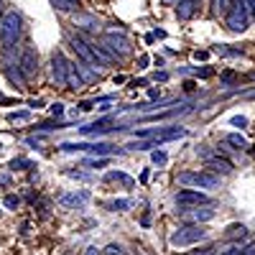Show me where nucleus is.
Segmentation results:
<instances>
[{
  "label": "nucleus",
  "instance_id": "nucleus-35",
  "mask_svg": "<svg viewBox=\"0 0 255 255\" xmlns=\"http://www.w3.org/2000/svg\"><path fill=\"white\" fill-rule=\"evenodd\" d=\"M232 125H238V128H245V125H248V118H243V115L232 118Z\"/></svg>",
  "mask_w": 255,
  "mask_h": 255
},
{
  "label": "nucleus",
  "instance_id": "nucleus-21",
  "mask_svg": "<svg viewBox=\"0 0 255 255\" xmlns=\"http://www.w3.org/2000/svg\"><path fill=\"white\" fill-rule=\"evenodd\" d=\"M227 240H235V238H248V227L245 225H230L227 232H225Z\"/></svg>",
  "mask_w": 255,
  "mask_h": 255
},
{
  "label": "nucleus",
  "instance_id": "nucleus-11",
  "mask_svg": "<svg viewBox=\"0 0 255 255\" xmlns=\"http://www.w3.org/2000/svg\"><path fill=\"white\" fill-rule=\"evenodd\" d=\"M51 67H54V82L56 84H67V77H69V69H72V64L67 61V56H64L61 51H54L51 54Z\"/></svg>",
  "mask_w": 255,
  "mask_h": 255
},
{
  "label": "nucleus",
  "instance_id": "nucleus-16",
  "mask_svg": "<svg viewBox=\"0 0 255 255\" xmlns=\"http://www.w3.org/2000/svg\"><path fill=\"white\" fill-rule=\"evenodd\" d=\"M194 13H197V0H181V3L176 5V15H179V20L194 18Z\"/></svg>",
  "mask_w": 255,
  "mask_h": 255
},
{
  "label": "nucleus",
  "instance_id": "nucleus-6",
  "mask_svg": "<svg viewBox=\"0 0 255 255\" xmlns=\"http://www.w3.org/2000/svg\"><path fill=\"white\" fill-rule=\"evenodd\" d=\"M176 215L184 220V222H191V225H204L209 220H215V209L207 207H184L181 212H176Z\"/></svg>",
  "mask_w": 255,
  "mask_h": 255
},
{
  "label": "nucleus",
  "instance_id": "nucleus-23",
  "mask_svg": "<svg viewBox=\"0 0 255 255\" xmlns=\"http://www.w3.org/2000/svg\"><path fill=\"white\" fill-rule=\"evenodd\" d=\"M51 5H54L56 10H61V13H74V10H77L74 0H51Z\"/></svg>",
  "mask_w": 255,
  "mask_h": 255
},
{
  "label": "nucleus",
  "instance_id": "nucleus-42",
  "mask_svg": "<svg viewBox=\"0 0 255 255\" xmlns=\"http://www.w3.org/2000/svg\"><path fill=\"white\" fill-rule=\"evenodd\" d=\"M74 3H77V0H74Z\"/></svg>",
  "mask_w": 255,
  "mask_h": 255
},
{
  "label": "nucleus",
  "instance_id": "nucleus-17",
  "mask_svg": "<svg viewBox=\"0 0 255 255\" xmlns=\"http://www.w3.org/2000/svg\"><path fill=\"white\" fill-rule=\"evenodd\" d=\"M5 77L15 84V87H18L20 92L26 90V74L20 72V67H5Z\"/></svg>",
  "mask_w": 255,
  "mask_h": 255
},
{
  "label": "nucleus",
  "instance_id": "nucleus-33",
  "mask_svg": "<svg viewBox=\"0 0 255 255\" xmlns=\"http://www.w3.org/2000/svg\"><path fill=\"white\" fill-rule=\"evenodd\" d=\"M105 163H108V158H87V166H105Z\"/></svg>",
  "mask_w": 255,
  "mask_h": 255
},
{
  "label": "nucleus",
  "instance_id": "nucleus-40",
  "mask_svg": "<svg viewBox=\"0 0 255 255\" xmlns=\"http://www.w3.org/2000/svg\"><path fill=\"white\" fill-rule=\"evenodd\" d=\"M84 255H100V250L97 248H87V253H84Z\"/></svg>",
  "mask_w": 255,
  "mask_h": 255
},
{
  "label": "nucleus",
  "instance_id": "nucleus-8",
  "mask_svg": "<svg viewBox=\"0 0 255 255\" xmlns=\"http://www.w3.org/2000/svg\"><path fill=\"white\" fill-rule=\"evenodd\" d=\"M18 67H20V72L26 74V79L36 77V72H38V51H36V46H31V44L23 46L20 59H18Z\"/></svg>",
  "mask_w": 255,
  "mask_h": 255
},
{
  "label": "nucleus",
  "instance_id": "nucleus-13",
  "mask_svg": "<svg viewBox=\"0 0 255 255\" xmlns=\"http://www.w3.org/2000/svg\"><path fill=\"white\" fill-rule=\"evenodd\" d=\"M74 26L82 28V31H90V33H97L100 31V20L90 13H74Z\"/></svg>",
  "mask_w": 255,
  "mask_h": 255
},
{
  "label": "nucleus",
  "instance_id": "nucleus-30",
  "mask_svg": "<svg viewBox=\"0 0 255 255\" xmlns=\"http://www.w3.org/2000/svg\"><path fill=\"white\" fill-rule=\"evenodd\" d=\"M28 118H31V113H10V115H8L10 123H15V120H28Z\"/></svg>",
  "mask_w": 255,
  "mask_h": 255
},
{
  "label": "nucleus",
  "instance_id": "nucleus-22",
  "mask_svg": "<svg viewBox=\"0 0 255 255\" xmlns=\"http://www.w3.org/2000/svg\"><path fill=\"white\" fill-rule=\"evenodd\" d=\"M232 3H235V0H212V10H215L217 15H227Z\"/></svg>",
  "mask_w": 255,
  "mask_h": 255
},
{
  "label": "nucleus",
  "instance_id": "nucleus-34",
  "mask_svg": "<svg viewBox=\"0 0 255 255\" xmlns=\"http://www.w3.org/2000/svg\"><path fill=\"white\" fill-rule=\"evenodd\" d=\"M67 174H69V176H74V179H82V181H87V179H90V174H82V171H72V168H69Z\"/></svg>",
  "mask_w": 255,
  "mask_h": 255
},
{
  "label": "nucleus",
  "instance_id": "nucleus-39",
  "mask_svg": "<svg viewBox=\"0 0 255 255\" xmlns=\"http://www.w3.org/2000/svg\"><path fill=\"white\" fill-rule=\"evenodd\" d=\"M148 61H151L148 56H140V59H138V64H140V67H148Z\"/></svg>",
  "mask_w": 255,
  "mask_h": 255
},
{
  "label": "nucleus",
  "instance_id": "nucleus-41",
  "mask_svg": "<svg viewBox=\"0 0 255 255\" xmlns=\"http://www.w3.org/2000/svg\"><path fill=\"white\" fill-rule=\"evenodd\" d=\"M248 3H250V8H253V15H255V0H248Z\"/></svg>",
  "mask_w": 255,
  "mask_h": 255
},
{
  "label": "nucleus",
  "instance_id": "nucleus-3",
  "mask_svg": "<svg viewBox=\"0 0 255 255\" xmlns=\"http://www.w3.org/2000/svg\"><path fill=\"white\" fill-rule=\"evenodd\" d=\"M207 238H209V230L204 225H184L176 232H171L168 243H171L174 248H186V245H197Z\"/></svg>",
  "mask_w": 255,
  "mask_h": 255
},
{
  "label": "nucleus",
  "instance_id": "nucleus-2",
  "mask_svg": "<svg viewBox=\"0 0 255 255\" xmlns=\"http://www.w3.org/2000/svg\"><path fill=\"white\" fill-rule=\"evenodd\" d=\"M253 20V8L248 0H235L230 8V13L225 15V26L232 31V33H243Z\"/></svg>",
  "mask_w": 255,
  "mask_h": 255
},
{
  "label": "nucleus",
  "instance_id": "nucleus-19",
  "mask_svg": "<svg viewBox=\"0 0 255 255\" xmlns=\"http://www.w3.org/2000/svg\"><path fill=\"white\" fill-rule=\"evenodd\" d=\"M105 181H118V184H123L125 189H133V184H135L130 176H128V174H123V171H108Z\"/></svg>",
  "mask_w": 255,
  "mask_h": 255
},
{
  "label": "nucleus",
  "instance_id": "nucleus-38",
  "mask_svg": "<svg viewBox=\"0 0 255 255\" xmlns=\"http://www.w3.org/2000/svg\"><path fill=\"white\" fill-rule=\"evenodd\" d=\"M161 3H163V5H179L181 0H161Z\"/></svg>",
  "mask_w": 255,
  "mask_h": 255
},
{
  "label": "nucleus",
  "instance_id": "nucleus-36",
  "mask_svg": "<svg viewBox=\"0 0 255 255\" xmlns=\"http://www.w3.org/2000/svg\"><path fill=\"white\" fill-rule=\"evenodd\" d=\"M222 255H243V248H240V245H232V248H230L227 253H222Z\"/></svg>",
  "mask_w": 255,
  "mask_h": 255
},
{
  "label": "nucleus",
  "instance_id": "nucleus-7",
  "mask_svg": "<svg viewBox=\"0 0 255 255\" xmlns=\"http://www.w3.org/2000/svg\"><path fill=\"white\" fill-rule=\"evenodd\" d=\"M61 151H90L95 156H113L118 148L108 145V143H61Z\"/></svg>",
  "mask_w": 255,
  "mask_h": 255
},
{
  "label": "nucleus",
  "instance_id": "nucleus-27",
  "mask_svg": "<svg viewBox=\"0 0 255 255\" xmlns=\"http://www.w3.org/2000/svg\"><path fill=\"white\" fill-rule=\"evenodd\" d=\"M77 69L82 72V79H84V82H90V79H95V77H97V72H95V69H87V64H77Z\"/></svg>",
  "mask_w": 255,
  "mask_h": 255
},
{
  "label": "nucleus",
  "instance_id": "nucleus-14",
  "mask_svg": "<svg viewBox=\"0 0 255 255\" xmlns=\"http://www.w3.org/2000/svg\"><path fill=\"white\" fill-rule=\"evenodd\" d=\"M207 168H212L217 176L220 174H232L235 171V166H232V161L230 158H222V156H212L209 161H207Z\"/></svg>",
  "mask_w": 255,
  "mask_h": 255
},
{
  "label": "nucleus",
  "instance_id": "nucleus-32",
  "mask_svg": "<svg viewBox=\"0 0 255 255\" xmlns=\"http://www.w3.org/2000/svg\"><path fill=\"white\" fill-rule=\"evenodd\" d=\"M189 255H215V248H199V250L189 253Z\"/></svg>",
  "mask_w": 255,
  "mask_h": 255
},
{
  "label": "nucleus",
  "instance_id": "nucleus-18",
  "mask_svg": "<svg viewBox=\"0 0 255 255\" xmlns=\"http://www.w3.org/2000/svg\"><path fill=\"white\" fill-rule=\"evenodd\" d=\"M67 87H69V90H82V87H84V79H82V74H79V69H77V64H72V69H69Z\"/></svg>",
  "mask_w": 255,
  "mask_h": 255
},
{
  "label": "nucleus",
  "instance_id": "nucleus-31",
  "mask_svg": "<svg viewBox=\"0 0 255 255\" xmlns=\"http://www.w3.org/2000/svg\"><path fill=\"white\" fill-rule=\"evenodd\" d=\"M51 115H54V118H61V115H64V105H61V102L51 105Z\"/></svg>",
  "mask_w": 255,
  "mask_h": 255
},
{
  "label": "nucleus",
  "instance_id": "nucleus-10",
  "mask_svg": "<svg viewBox=\"0 0 255 255\" xmlns=\"http://www.w3.org/2000/svg\"><path fill=\"white\" fill-rule=\"evenodd\" d=\"M69 46H72V51L84 61V64H90V67H100V61H97V56H95V51H92V46L87 44L84 38H79V36H72L69 38Z\"/></svg>",
  "mask_w": 255,
  "mask_h": 255
},
{
  "label": "nucleus",
  "instance_id": "nucleus-26",
  "mask_svg": "<svg viewBox=\"0 0 255 255\" xmlns=\"http://www.w3.org/2000/svg\"><path fill=\"white\" fill-rule=\"evenodd\" d=\"M10 168L15 171V168H20V171H23V168H33V163L28 161V158H13L10 161Z\"/></svg>",
  "mask_w": 255,
  "mask_h": 255
},
{
  "label": "nucleus",
  "instance_id": "nucleus-24",
  "mask_svg": "<svg viewBox=\"0 0 255 255\" xmlns=\"http://www.w3.org/2000/svg\"><path fill=\"white\" fill-rule=\"evenodd\" d=\"M227 145H235L238 151H245V148H248V140H245L240 133H230V135H227Z\"/></svg>",
  "mask_w": 255,
  "mask_h": 255
},
{
  "label": "nucleus",
  "instance_id": "nucleus-15",
  "mask_svg": "<svg viewBox=\"0 0 255 255\" xmlns=\"http://www.w3.org/2000/svg\"><path fill=\"white\" fill-rule=\"evenodd\" d=\"M110 123H113L110 118H102V120H97V123H90V125L79 128V130H82V135H100V133H108V130H113V128H108Z\"/></svg>",
  "mask_w": 255,
  "mask_h": 255
},
{
  "label": "nucleus",
  "instance_id": "nucleus-9",
  "mask_svg": "<svg viewBox=\"0 0 255 255\" xmlns=\"http://www.w3.org/2000/svg\"><path fill=\"white\" fill-rule=\"evenodd\" d=\"M176 204H181V207H207L209 204V197L207 194H202L199 189H181V191H176Z\"/></svg>",
  "mask_w": 255,
  "mask_h": 255
},
{
  "label": "nucleus",
  "instance_id": "nucleus-25",
  "mask_svg": "<svg viewBox=\"0 0 255 255\" xmlns=\"http://www.w3.org/2000/svg\"><path fill=\"white\" fill-rule=\"evenodd\" d=\"M153 145H158L156 140H135V143H128L125 148H130V151H151Z\"/></svg>",
  "mask_w": 255,
  "mask_h": 255
},
{
  "label": "nucleus",
  "instance_id": "nucleus-12",
  "mask_svg": "<svg viewBox=\"0 0 255 255\" xmlns=\"http://www.w3.org/2000/svg\"><path fill=\"white\" fill-rule=\"evenodd\" d=\"M87 199H90V191L82 189V191H69V194H61V197H59V204L67 207V209H74V207H82Z\"/></svg>",
  "mask_w": 255,
  "mask_h": 255
},
{
  "label": "nucleus",
  "instance_id": "nucleus-37",
  "mask_svg": "<svg viewBox=\"0 0 255 255\" xmlns=\"http://www.w3.org/2000/svg\"><path fill=\"white\" fill-rule=\"evenodd\" d=\"M108 255H123V253H120L118 245H110V248H108Z\"/></svg>",
  "mask_w": 255,
  "mask_h": 255
},
{
  "label": "nucleus",
  "instance_id": "nucleus-4",
  "mask_svg": "<svg viewBox=\"0 0 255 255\" xmlns=\"http://www.w3.org/2000/svg\"><path fill=\"white\" fill-rule=\"evenodd\" d=\"M176 181L189 189H217L220 186V176L212 171H181Z\"/></svg>",
  "mask_w": 255,
  "mask_h": 255
},
{
  "label": "nucleus",
  "instance_id": "nucleus-5",
  "mask_svg": "<svg viewBox=\"0 0 255 255\" xmlns=\"http://www.w3.org/2000/svg\"><path fill=\"white\" fill-rule=\"evenodd\" d=\"M102 44L105 46H108L118 59L120 56H128V54H130V41H128V36L123 33V28H110L108 33H105V38H102Z\"/></svg>",
  "mask_w": 255,
  "mask_h": 255
},
{
  "label": "nucleus",
  "instance_id": "nucleus-1",
  "mask_svg": "<svg viewBox=\"0 0 255 255\" xmlns=\"http://www.w3.org/2000/svg\"><path fill=\"white\" fill-rule=\"evenodd\" d=\"M20 31H23V20L15 10H5L3 18H0V46L5 51L13 49L20 38Z\"/></svg>",
  "mask_w": 255,
  "mask_h": 255
},
{
  "label": "nucleus",
  "instance_id": "nucleus-20",
  "mask_svg": "<svg viewBox=\"0 0 255 255\" xmlns=\"http://www.w3.org/2000/svg\"><path fill=\"white\" fill-rule=\"evenodd\" d=\"M133 204H135L133 199H113V202L105 204V209H110V212H125V209H130Z\"/></svg>",
  "mask_w": 255,
  "mask_h": 255
},
{
  "label": "nucleus",
  "instance_id": "nucleus-28",
  "mask_svg": "<svg viewBox=\"0 0 255 255\" xmlns=\"http://www.w3.org/2000/svg\"><path fill=\"white\" fill-rule=\"evenodd\" d=\"M151 158H153V163H156V166H166V161H168V156H166L163 151H153V156H151Z\"/></svg>",
  "mask_w": 255,
  "mask_h": 255
},
{
  "label": "nucleus",
  "instance_id": "nucleus-29",
  "mask_svg": "<svg viewBox=\"0 0 255 255\" xmlns=\"http://www.w3.org/2000/svg\"><path fill=\"white\" fill-rule=\"evenodd\" d=\"M18 204H20V199H18V197H13V194H8V197H5V207H8V209H18Z\"/></svg>",
  "mask_w": 255,
  "mask_h": 255
}]
</instances>
